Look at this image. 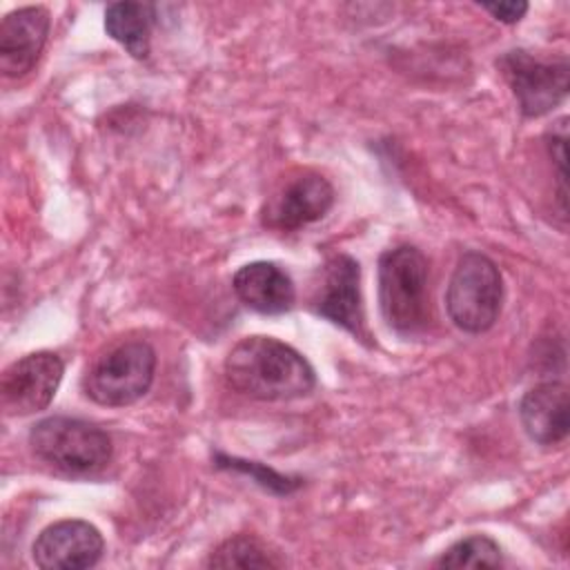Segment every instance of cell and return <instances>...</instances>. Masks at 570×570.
<instances>
[{"label": "cell", "mask_w": 570, "mask_h": 570, "mask_svg": "<svg viewBox=\"0 0 570 570\" xmlns=\"http://www.w3.org/2000/svg\"><path fill=\"white\" fill-rule=\"evenodd\" d=\"M227 383L256 401H292L316 387L309 361L274 336H247L225 358Z\"/></svg>", "instance_id": "obj_1"}, {"label": "cell", "mask_w": 570, "mask_h": 570, "mask_svg": "<svg viewBox=\"0 0 570 570\" xmlns=\"http://www.w3.org/2000/svg\"><path fill=\"white\" fill-rule=\"evenodd\" d=\"M430 263L414 245H399L379 256V307L399 334H416L430 321Z\"/></svg>", "instance_id": "obj_2"}, {"label": "cell", "mask_w": 570, "mask_h": 570, "mask_svg": "<svg viewBox=\"0 0 570 570\" xmlns=\"http://www.w3.org/2000/svg\"><path fill=\"white\" fill-rule=\"evenodd\" d=\"M29 445L40 461L71 476L100 472L114 454L111 436L102 428L73 416L38 421L29 430Z\"/></svg>", "instance_id": "obj_3"}, {"label": "cell", "mask_w": 570, "mask_h": 570, "mask_svg": "<svg viewBox=\"0 0 570 570\" xmlns=\"http://www.w3.org/2000/svg\"><path fill=\"white\" fill-rule=\"evenodd\" d=\"M503 278L497 263L481 252H465L450 276L445 309L450 321L468 332H488L501 314Z\"/></svg>", "instance_id": "obj_4"}, {"label": "cell", "mask_w": 570, "mask_h": 570, "mask_svg": "<svg viewBox=\"0 0 570 570\" xmlns=\"http://www.w3.org/2000/svg\"><path fill=\"white\" fill-rule=\"evenodd\" d=\"M156 374V352L147 341H122L100 354L82 376L85 394L107 407H125L142 399Z\"/></svg>", "instance_id": "obj_5"}, {"label": "cell", "mask_w": 570, "mask_h": 570, "mask_svg": "<svg viewBox=\"0 0 570 570\" xmlns=\"http://www.w3.org/2000/svg\"><path fill=\"white\" fill-rule=\"evenodd\" d=\"M497 67L525 118L550 114L568 96V60L563 56L543 60L525 49H512L499 56Z\"/></svg>", "instance_id": "obj_6"}, {"label": "cell", "mask_w": 570, "mask_h": 570, "mask_svg": "<svg viewBox=\"0 0 570 570\" xmlns=\"http://www.w3.org/2000/svg\"><path fill=\"white\" fill-rule=\"evenodd\" d=\"M65 363L58 354L40 350L9 363L0 376V403L7 416L42 412L56 396Z\"/></svg>", "instance_id": "obj_7"}, {"label": "cell", "mask_w": 570, "mask_h": 570, "mask_svg": "<svg viewBox=\"0 0 570 570\" xmlns=\"http://www.w3.org/2000/svg\"><path fill=\"white\" fill-rule=\"evenodd\" d=\"M309 305L314 314L341 325L356 338H367L361 301V267L350 254H332L325 261Z\"/></svg>", "instance_id": "obj_8"}, {"label": "cell", "mask_w": 570, "mask_h": 570, "mask_svg": "<svg viewBox=\"0 0 570 570\" xmlns=\"http://www.w3.org/2000/svg\"><path fill=\"white\" fill-rule=\"evenodd\" d=\"M332 205V183L316 171H303L267 198L263 207V225L276 232H294L321 220Z\"/></svg>", "instance_id": "obj_9"}, {"label": "cell", "mask_w": 570, "mask_h": 570, "mask_svg": "<svg viewBox=\"0 0 570 570\" xmlns=\"http://www.w3.org/2000/svg\"><path fill=\"white\" fill-rule=\"evenodd\" d=\"M105 539L100 530L82 519L49 523L33 541L31 554L42 570H82L100 561Z\"/></svg>", "instance_id": "obj_10"}, {"label": "cell", "mask_w": 570, "mask_h": 570, "mask_svg": "<svg viewBox=\"0 0 570 570\" xmlns=\"http://www.w3.org/2000/svg\"><path fill=\"white\" fill-rule=\"evenodd\" d=\"M51 27L45 7H20L9 11L0 22V71L4 78L29 73L40 58Z\"/></svg>", "instance_id": "obj_11"}, {"label": "cell", "mask_w": 570, "mask_h": 570, "mask_svg": "<svg viewBox=\"0 0 570 570\" xmlns=\"http://www.w3.org/2000/svg\"><path fill=\"white\" fill-rule=\"evenodd\" d=\"M232 287L238 301L258 314H285L296 301L292 276L272 261H252L238 267Z\"/></svg>", "instance_id": "obj_12"}, {"label": "cell", "mask_w": 570, "mask_h": 570, "mask_svg": "<svg viewBox=\"0 0 570 570\" xmlns=\"http://www.w3.org/2000/svg\"><path fill=\"white\" fill-rule=\"evenodd\" d=\"M568 387L561 381H546L530 387L519 403L521 425L539 445H557L568 436Z\"/></svg>", "instance_id": "obj_13"}, {"label": "cell", "mask_w": 570, "mask_h": 570, "mask_svg": "<svg viewBox=\"0 0 570 570\" xmlns=\"http://www.w3.org/2000/svg\"><path fill=\"white\" fill-rule=\"evenodd\" d=\"M156 7L149 2H111L105 9V31L138 60L151 49Z\"/></svg>", "instance_id": "obj_14"}, {"label": "cell", "mask_w": 570, "mask_h": 570, "mask_svg": "<svg viewBox=\"0 0 570 570\" xmlns=\"http://www.w3.org/2000/svg\"><path fill=\"white\" fill-rule=\"evenodd\" d=\"M207 568H278L283 566L267 548L247 534L225 539L205 561Z\"/></svg>", "instance_id": "obj_15"}, {"label": "cell", "mask_w": 570, "mask_h": 570, "mask_svg": "<svg viewBox=\"0 0 570 570\" xmlns=\"http://www.w3.org/2000/svg\"><path fill=\"white\" fill-rule=\"evenodd\" d=\"M436 568H501V546L488 534H470L452 543L434 561Z\"/></svg>", "instance_id": "obj_16"}, {"label": "cell", "mask_w": 570, "mask_h": 570, "mask_svg": "<svg viewBox=\"0 0 570 570\" xmlns=\"http://www.w3.org/2000/svg\"><path fill=\"white\" fill-rule=\"evenodd\" d=\"M216 465L218 468H227V470H236V472H245L249 474L258 485L278 492V494H289L301 485V479L296 476H283L272 468H265L256 461H243L236 456H225V454H216Z\"/></svg>", "instance_id": "obj_17"}, {"label": "cell", "mask_w": 570, "mask_h": 570, "mask_svg": "<svg viewBox=\"0 0 570 570\" xmlns=\"http://www.w3.org/2000/svg\"><path fill=\"white\" fill-rule=\"evenodd\" d=\"M483 11H488L494 20L503 24H514L528 13V2L521 0H508V2H483Z\"/></svg>", "instance_id": "obj_18"}]
</instances>
